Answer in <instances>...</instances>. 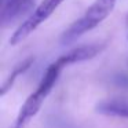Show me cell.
<instances>
[{"label": "cell", "instance_id": "6da1fadb", "mask_svg": "<svg viewBox=\"0 0 128 128\" xmlns=\"http://www.w3.org/2000/svg\"><path fill=\"white\" fill-rule=\"evenodd\" d=\"M117 0H95L87 8V11L77 21L72 24L59 37V43L62 46H70L87 32L96 28L100 22L108 18V15L113 11Z\"/></svg>", "mask_w": 128, "mask_h": 128}, {"label": "cell", "instance_id": "3957f363", "mask_svg": "<svg viewBox=\"0 0 128 128\" xmlns=\"http://www.w3.org/2000/svg\"><path fill=\"white\" fill-rule=\"evenodd\" d=\"M62 2H65V0H43L34 8V11H32V14L12 33L11 39H10V44L15 46L18 43H21L22 40H25L32 32L36 30L37 26H40L46 20H48L52 15V12L61 6Z\"/></svg>", "mask_w": 128, "mask_h": 128}, {"label": "cell", "instance_id": "5b68a950", "mask_svg": "<svg viewBox=\"0 0 128 128\" xmlns=\"http://www.w3.org/2000/svg\"><path fill=\"white\" fill-rule=\"evenodd\" d=\"M103 48H105L103 43L83 44V46H78L76 48H72L66 54L61 55L56 59V62L62 68L69 66V65H74V64H80V62H86V61H90V59L95 58L99 52H102Z\"/></svg>", "mask_w": 128, "mask_h": 128}, {"label": "cell", "instance_id": "7a4b0ae2", "mask_svg": "<svg viewBox=\"0 0 128 128\" xmlns=\"http://www.w3.org/2000/svg\"><path fill=\"white\" fill-rule=\"evenodd\" d=\"M62 69H64V68H62L56 61L47 68V70H46L44 76H43V78H42V81H40L39 87L36 88V91L29 95L28 99L25 100V103L22 105L20 113H18L17 121H15V124L12 128H25V125L29 122V120L40 110V108H42V105L44 103L46 98H47L48 94L51 92L52 87L55 86V83H56V80H58L59 74H61Z\"/></svg>", "mask_w": 128, "mask_h": 128}, {"label": "cell", "instance_id": "277c9868", "mask_svg": "<svg viewBox=\"0 0 128 128\" xmlns=\"http://www.w3.org/2000/svg\"><path fill=\"white\" fill-rule=\"evenodd\" d=\"M34 0H0V25L8 28L24 15H30Z\"/></svg>", "mask_w": 128, "mask_h": 128}, {"label": "cell", "instance_id": "ba28073f", "mask_svg": "<svg viewBox=\"0 0 128 128\" xmlns=\"http://www.w3.org/2000/svg\"><path fill=\"white\" fill-rule=\"evenodd\" d=\"M113 84L121 87V88H128V74L125 73H116V74L112 77Z\"/></svg>", "mask_w": 128, "mask_h": 128}, {"label": "cell", "instance_id": "52a82bcc", "mask_svg": "<svg viewBox=\"0 0 128 128\" xmlns=\"http://www.w3.org/2000/svg\"><path fill=\"white\" fill-rule=\"evenodd\" d=\"M33 61H34L33 56H29V58L24 59L22 62H20V64H18L17 66H15L14 69L11 70V73L8 74V77H7V78H6V81L3 83V87H2V95H4L10 88H11L12 84L15 83V80L18 78V76L22 74V73L25 72V70H28L29 68H30V65L33 64Z\"/></svg>", "mask_w": 128, "mask_h": 128}, {"label": "cell", "instance_id": "8992f818", "mask_svg": "<svg viewBox=\"0 0 128 128\" xmlns=\"http://www.w3.org/2000/svg\"><path fill=\"white\" fill-rule=\"evenodd\" d=\"M95 110L103 116H112V117H121L128 118V99H106L98 102Z\"/></svg>", "mask_w": 128, "mask_h": 128}]
</instances>
